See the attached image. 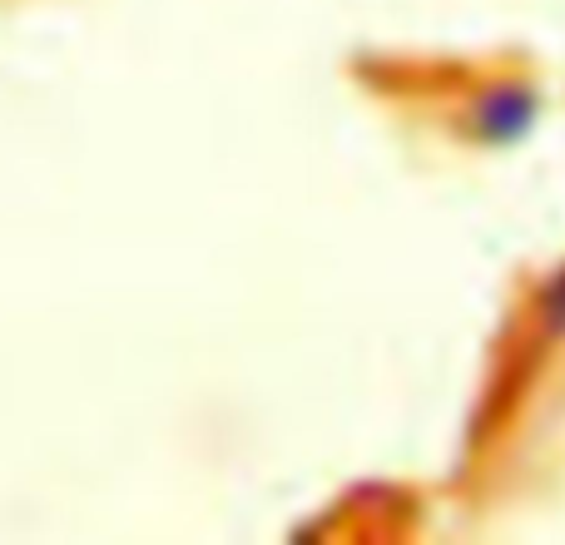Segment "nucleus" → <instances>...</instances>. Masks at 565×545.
<instances>
[]
</instances>
